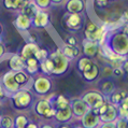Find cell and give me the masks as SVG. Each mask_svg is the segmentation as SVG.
Segmentation results:
<instances>
[{
  "instance_id": "1f68e13d",
  "label": "cell",
  "mask_w": 128,
  "mask_h": 128,
  "mask_svg": "<svg viewBox=\"0 0 128 128\" xmlns=\"http://www.w3.org/2000/svg\"><path fill=\"white\" fill-rule=\"evenodd\" d=\"M50 1L51 0H36L34 3L38 6L39 9H44L50 4Z\"/></svg>"
},
{
  "instance_id": "d6a6232c",
  "label": "cell",
  "mask_w": 128,
  "mask_h": 128,
  "mask_svg": "<svg viewBox=\"0 0 128 128\" xmlns=\"http://www.w3.org/2000/svg\"><path fill=\"white\" fill-rule=\"evenodd\" d=\"M10 97L9 94L6 92V90L3 88V86L1 85V83H0V101L3 100V99H6V98H8Z\"/></svg>"
},
{
  "instance_id": "b9f144b4",
  "label": "cell",
  "mask_w": 128,
  "mask_h": 128,
  "mask_svg": "<svg viewBox=\"0 0 128 128\" xmlns=\"http://www.w3.org/2000/svg\"><path fill=\"white\" fill-rule=\"evenodd\" d=\"M25 128H39V126L37 125V124H34V123H30L29 122V124L25 127Z\"/></svg>"
},
{
  "instance_id": "5bb4252c",
  "label": "cell",
  "mask_w": 128,
  "mask_h": 128,
  "mask_svg": "<svg viewBox=\"0 0 128 128\" xmlns=\"http://www.w3.org/2000/svg\"><path fill=\"white\" fill-rule=\"evenodd\" d=\"M39 46L36 43H32V42H29L27 43L25 46L23 48L22 52H20V57H22L23 60H27L28 58H31L34 57V54L38 52Z\"/></svg>"
},
{
  "instance_id": "277c9868",
  "label": "cell",
  "mask_w": 128,
  "mask_h": 128,
  "mask_svg": "<svg viewBox=\"0 0 128 128\" xmlns=\"http://www.w3.org/2000/svg\"><path fill=\"white\" fill-rule=\"evenodd\" d=\"M82 100L90 109H99L106 102L104 95L98 92H88L82 97Z\"/></svg>"
},
{
  "instance_id": "681fc988",
  "label": "cell",
  "mask_w": 128,
  "mask_h": 128,
  "mask_svg": "<svg viewBox=\"0 0 128 128\" xmlns=\"http://www.w3.org/2000/svg\"><path fill=\"white\" fill-rule=\"evenodd\" d=\"M53 1H54V2H60L62 0H53Z\"/></svg>"
},
{
  "instance_id": "f5cc1de1",
  "label": "cell",
  "mask_w": 128,
  "mask_h": 128,
  "mask_svg": "<svg viewBox=\"0 0 128 128\" xmlns=\"http://www.w3.org/2000/svg\"><path fill=\"white\" fill-rule=\"evenodd\" d=\"M127 79H128V76H127Z\"/></svg>"
},
{
  "instance_id": "4dcf8cb0",
  "label": "cell",
  "mask_w": 128,
  "mask_h": 128,
  "mask_svg": "<svg viewBox=\"0 0 128 128\" xmlns=\"http://www.w3.org/2000/svg\"><path fill=\"white\" fill-rule=\"evenodd\" d=\"M115 127L116 128H128V120L123 118H117L115 120Z\"/></svg>"
},
{
  "instance_id": "52a82bcc",
  "label": "cell",
  "mask_w": 128,
  "mask_h": 128,
  "mask_svg": "<svg viewBox=\"0 0 128 128\" xmlns=\"http://www.w3.org/2000/svg\"><path fill=\"white\" fill-rule=\"evenodd\" d=\"M112 51L117 55H125L128 53V38L124 34H117L114 38V43L112 45Z\"/></svg>"
},
{
  "instance_id": "f907efd6",
  "label": "cell",
  "mask_w": 128,
  "mask_h": 128,
  "mask_svg": "<svg viewBox=\"0 0 128 128\" xmlns=\"http://www.w3.org/2000/svg\"><path fill=\"white\" fill-rule=\"evenodd\" d=\"M0 43H2V38H1V36H0Z\"/></svg>"
},
{
  "instance_id": "7c38bea8",
  "label": "cell",
  "mask_w": 128,
  "mask_h": 128,
  "mask_svg": "<svg viewBox=\"0 0 128 128\" xmlns=\"http://www.w3.org/2000/svg\"><path fill=\"white\" fill-rule=\"evenodd\" d=\"M53 108L51 102H50L48 99H41V100H39L37 104L34 106V112L37 113L39 116L43 117L48 114V112L50 111Z\"/></svg>"
},
{
  "instance_id": "8992f818",
  "label": "cell",
  "mask_w": 128,
  "mask_h": 128,
  "mask_svg": "<svg viewBox=\"0 0 128 128\" xmlns=\"http://www.w3.org/2000/svg\"><path fill=\"white\" fill-rule=\"evenodd\" d=\"M70 108L72 110V114L74 117L81 120L86 113L90 111V108L82 100V98H76L70 101Z\"/></svg>"
},
{
  "instance_id": "3957f363",
  "label": "cell",
  "mask_w": 128,
  "mask_h": 128,
  "mask_svg": "<svg viewBox=\"0 0 128 128\" xmlns=\"http://www.w3.org/2000/svg\"><path fill=\"white\" fill-rule=\"evenodd\" d=\"M1 85L3 88L6 90V92L9 94V96H11L13 94H15L16 92H18L20 90V85L16 83L15 79H14V72L13 71H6L1 78Z\"/></svg>"
},
{
  "instance_id": "ffe728a7",
  "label": "cell",
  "mask_w": 128,
  "mask_h": 128,
  "mask_svg": "<svg viewBox=\"0 0 128 128\" xmlns=\"http://www.w3.org/2000/svg\"><path fill=\"white\" fill-rule=\"evenodd\" d=\"M126 96H127V94H126V92H124V90L113 92V93L110 95V104H112L117 106Z\"/></svg>"
},
{
  "instance_id": "9c48e42d",
  "label": "cell",
  "mask_w": 128,
  "mask_h": 128,
  "mask_svg": "<svg viewBox=\"0 0 128 128\" xmlns=\"http://www.w3.org/2000/svg\"><path fill=\"white\" fill-rule=\"evenodd\" d=\"M117 106L108 102V106L106 110L104 111V114H101L99 116L101 123H111V122H115L117 120Z\"/></svg>"
},
{
  "instance_id": "d4e9b609",
  "label": "cell",
  "mask_w": 128,
  "mask_h": 128,
  "mask_svg": "<svg viewBox=\"0 0 128 128\" xmlns=\"http://www.w3.org/2000/svg\"><path fill=\"white\" fill-rule=\"evenodd\" d=\"M67 25L71 28H74V29L79 28L80 25H81L80 15H78V14H71V15L68 17V20H67Z\"/></svg>"
},
{
  "instance_id": "d590c367",
  "label": "cell",
  "mask_w": 128,
  "mask_h": 128,
  "mask_svg": "<svg viewBox=\"0 0 128 128\" xmlns=\"http://www.w3.org/2000/svg\"><path fill=\"white\" fill-rule=\"evenodd\" d=\"M120 108H122L124 110H128V96H126L125 98L122 100V102L118 104Z\"/></svg>"
},
{
  "instance_id": "7bdbcfd3",
  "label": "cell",
  "mask_w": 128,
  "mask_h": 128,
  "mask_svg": "<svg viewBox=\"0 0 128 128\" xmlns=\"http://www.w3.org/2000/svg\"><path fill=\"white\" fill-rule=\"evenodd\" d=\"M122 22H128V10L124 13V15L122 17Z\"/></svg>"
},
{
  "instance_id": "8d00e7d4",
  "label": "cell",
  "mask_w": 128,
  "mask_h": 128,
  "mask_svg": "<svg viewBox=\"0 0 128 128\" xmlns=\"http://www.w3.org/2000/svg\"><path fill=\"white\" fill-rule=\"evenodd\" d=\"M97 26H96L95 24L93 23H88L87 24V27H86V31H88V32H93V31H95L96 29H97Z\"/></svg>"
},
{
  "instance_id": "7402d4cb",
  "label": "cell",
  "mask_w": 128,
  "mask_h": 128,
  "mask_svg": "<svg viewBox=\"0 0 128 128\" xmlns=\"http://www.w3.org/2000/svg\"><path fill=\"white\" fill-rule=\"evenodd\" d=\"M93 62H92L90 58L88 57H83V58H80L79 62H78V67H79V70L83 72H86L87 70L90 69V67L93 66Z\"/></svg>"
},
{
  "instance_id": "7a4b0ae2",
  "label": "cell",
  "mask_w": 128,
  "mask_h": 128,
  "mask_svg": "<svg viewBox=\"0 0 128 128\" xmlns=\"http://www.w3.org/2000/svg\"><path fill=\"white\" fill-rule=\"evenodd\" d=\"M48 58L52 60L54 69H53V73L55 76H60L64 72H66L67 68L69 66V59H67L65 56L62 55V50H57L56 52L52 53L51 55H48Z\"/></svg>"
},
{
  "instance_id": "ee69618b",
  "label": "cell",
  "mask_w": 128,
  "mask_h": 128,
  "mask_svg": "<svg viewBox=\"0 0 128 128\" xmlns=\"http://www.w3.org/2000/svg\"><path fill=\"white\" fill-rule=\"evenodd\" d=\"M39 128H55V127L53 125H51V124H42Z\"/></svg>"
},
{
  "instance_id": "44dd1931",
  "label": "cell",
  "mask_w": 128,
  "mask_h": 128,
  "mask_svg": "<svg viewBox=\"0 0 128 128\" xmlns=\"http://www.w3.org/2000/svg\"><path fill=\"white\" fill-rule=\"evenodd\" d=\"M99 74V69H98V66L96 64H93V66L90 67V70H87L86 72H83V76L85 80L87 81H94L97 79Z\"/></svg>"
},
{
  "instance_id": "f1b7e54d",
  "label": "cell",
  "mask_w": 128,
  "mask_h": 128,
  "mask_svg": "<svg viewBox=\"0 0 128 128\" xmlns=\"http://www.w3.org/2000/svg\"><path fill=\"white\" fill-rule=\"evenodd\" d=\"M117 118H123L128 120V110H124L120 106H117Z\"/></svg>"
},
{
  "instance_id": "f35d334b",
  "label": "cell",
  "mask_w": 128,
  "mask_h": 128,
  "mask_svg": "<svg viewBox=\"0 0 128 128\" xmlns=\"http://www.w3.org/2000/svg\"><path fill=\"white\" fill-rule=\"evenodd\" d=\"M67 45H70V46H76V38H73V37H70L68 38V40H67Z\"/></svg>"
},
{
  "instance_id": "cb8c5ba5",
  "label": "cell",
  "mask_w": 128,
  "mask_h": 128,
  "mask_svg": "<svg viewBox=\"0 0 128 128\" xmlns=\"http://www.w3.org/2000/svg\"><path fill=\"white\" fill-rule=\"evenodd\" d=\"M28 124H29V120H28L27 116L23 114L17 115L14 118V128H25Z\"/></svg>"
},
{
  "instance_id": "4fadbf2b",
  "label": "cell",
  "mask_w": 128,
  "mask_h": 128,
  "mask_svg": "<svg viewBox=\"0 0 128 128\" xmlns=\"http://www.w3.org/2000/svg\"><path fill=\"white\" fill-rule=\"evenodd\" d=\"M9 67H10V70H11V71H13V72H16V71L25 70V67H26V65H25V60H23L20 55L14 54L9 59Z\"/></svg>"
},
{
  "instance_id": "c3c4849f",
  "label": "cell",
  "mask_w": 128,
  "mask_h": 128,
  "mask_svg": "<svg viewBox=\"0 0 128 128\" xmlns=\"http://www.w3.org/2000/svg\"><path fill=\"white\" fill-rule=\"evenodd\" d=\"M1 32H2V26H1V24H0V36H1Z\"/></svg>"
},
{
  "instance_id": "f6af8a7d",
  "label": "cell",
  "mask_w": 128,
  "mask_h": 128,
  "mask_svg": "<svg viewBox=\"0 0 128 128\" xmlns=\"http://www.w3.org/2000/svg\"><path fill=\"white\" fill-rule=\"evenodd\" d=\"M3 54H4V48H3L2 43H0V58L3 56Z\"/></svg>"
},
{
  "instance_id": "ba28073f",
  "label": "cell",
  "mask_w": 128,
  "mask_h": 128,
  "mask_svg": "<svg viewBox=\"0 0 128 128\" xmlns=\"http://www.w3.org/2000/svg\"><path fill=\"white\" fill-rule=\"evenodd\" d=\"M82 127L83 128H98V126L100 125V118L98 115H95L93 112L88 111L86 114L81 118Z\"/></svg>"
},
{
  "instance_id": "6da1fadb",
  "label": "cell",
  "mask_w": 128,
  "mask_h": 128,
  "mask_svg": "<svg viewBox=\"0 0 128 128\" xmlns=\"http://www.w3.org/2000/svg\"><path fill=\"white\" fill-rule=\"evenodd\" d=\"M12 99V104L14 108L17 110H24L27 109L31 104H32V95L29 92V90H20L15 94L10 96Z\"/></svg>"
},
{
  "instance_id": "e0dca14e",
  "label": "cell",
  "mask_w": 128,
  "mask_h": 128,
  "mask_svg": "<svg viewBox=\"0 0 128 128\" xmlns=\"http://www.w3.org/2000/svg\"><path fill=\"white\" fill-rule=\"evenodd\" d=\"M84 45V54L87 56V57H93L97 54L98 51V43L97 42H92V41H87L85 40V42L83 43Z\"/></svg>"
},
{
  "instance_id": "5b68a950",
  "label": "cell",
  "mask_w": 128,
  "mask_h": 128,
  "mask_svg": "<svg viewBox=\"0 0 128 128\" xmlns=\"http://www.w3.org/2000/svg\"><path fill=\"white\" fill-rule=\"evenodd\" d=\"M32 88L36 94L38 95H46L52 88V82L48 78L41 76H38L34 82H32Z\"/></svg>"
},
{
  "instance_id": "2e32d148",
  "label": "cell",
  "mask_w": 128,
  "mask_h": 128,
  "mask_svg": "<svg viewBox=\"0 0 128 128\" xmlns=\"http://www.w3.org/2000/svg\"><path fill=\"white\" fill-rule=\"evenodd\" d=\"M31 18H29L28 16L24 15V14L20 13L18 16L16 17L15 22H14V24H15V26L18 28V29L20 30H27L28 28H29L31 26Z\"/></svg>"
},
{
  "instance_id": "30bf717a",
  "label": "cell",
  "mask_w": 128,
  "mask_h": 128,
  "mask_svg": "<svg viewBox=\"0 0 128 128\" xmlns=\"http://www.w3.org/2000/svg\"><path fill=\"white\" fill-rule=\"evenodd\" d=\"M72 110H71L70 106H66V108L64 109H59V110H56V113H55V116L54 118L57 123H68L69 120L72 118Z\"/></svg>"
},
{
  "instance_id": "f546056e",
  "label": "cell",
  "mask_w": 128,
  "mask_h": 128,
  "mask_svg": "<svg viewBox=\"0 0 128 128\" xmlns=\"http://www.w3.org/2000/svg\"><path fill=\"white\" fill-rule=\"evenodd\" d=\"M39 62L37 59H36L34 57H31V58H28L27 60H25V65H26V67H39ZM25 67V68H26Z\"/></svg>"
},
{
  "instance_id": "60d3db41",
  "label": "cell",
  "mask_w": 128,
  "mask_h": 128,
  "mask_svg": "<svg viewBox=\"0 0 128 128\" xmlns=\"http://www.w3.org/2000/svg\"><path fill=\"white\" fill-rule=\"evenodd\" d=\"M97 3L100 6H104L106 3H108V0H97Z\"/></svg>"
},
{
  "instance_id": "d6986e66",
  "label": "cell",
  "mask_w": 128,
  "mask_h": 128,
  "mask_svg": "<svg viewBox=\"0 0 128 128\" xmlns=\"http://www.w3.org/2000/svg\"><path fill=\"white\" fill-rule=\"evenodd\" d=\"M62 55L65 56L67 59L74 58L79 55V48H76V46H70V45H65L62 50Z\"/></svg>"
},
{
  "instance_id": "83f0119b",
  "label": "cell",
  "mask_w": 128,
  "mask_h": 128,
  "mask_svg": "<svg viewBox=\"0 0 128 128\" xmlns=\"http://www.w3.org/2000/svg\"><path fill=\"white\" fill-rule=\"evenodd\" d=\"M34 57L37 59L39 62H44V60L48 57V52L46 51V50H40V48H39L38 52L34 54Z\"/></svg>"
},
{
  "instance_id": "603a6c76",
  "label": "cell",
  "mask_w": 128,
  "mask_h": 128,
  "mask_svg": "<svg viewBox=\"0 0 128 128\" xmlns=\"http://www.w3.org/2000/svg\"><path fill=\"white\" fill-rule=\"evenodd\" d=\"M0 128H14V118L10 115H0Z\"/></svg>"
},
{
  "instance_id": "7dc6e473",
  "label": "cell",
  "mask_w": 128,
  "mask_h": 128,
  "mask_svg": "<svg viewBox=\"0 0 128 128\" xmlns=\"http://www.w3.org/2000/svg\"><path fill=\"white\" fill-rule=\"evenodd\" d=\"M59 128H71V127H70V126H68V125H62Z\"/></svg>"
},
{
  "instance_id": "484cf974",
  "label": "cell",
  "mask_w": 128,
  "mask_h": 128,
  "mask_svg": "<svg viewBox=\"0 0 128 128\" xmlns=\"http://www.w3.org/2000/svg\"><path fill=\"white\" fill-rule=\"evenodd\" d=\"M100 90L104 93V95H111L114 92V85L110 81H104L100 85Z\"/></svg>"
},
{
  "instance_id": "e575fe53",
  "label": "cell",
  "mask_w": 128,
  "mask_h": 128,
  "mask_svg": "<svg viewBox=\"0 0 128 128\" xmlns=\"http://www.w3.org/2000/svg\"><path fill=\"white\" fill-rule=\"evenodd\" d=\"M102 73H104V76H113V69L111 67H104V70H102Z\"/></svg>"
},
{
  "instance_id": "74e56055",
  "label": "cell",
  "mask_w": 128,
  "mask_h": 128,
  "mask_svg": "<svg viewBox=\"0 0 128 128\" xmlns=\"http://www.w3.org/2000/svg\"><path fill=\"white\" fill-rule=\"evenodd\" d=\"M113 74L115 76H122L124 74V70L122 68H114L113 69Z\"/></svg>"
},
{
  "instance_id": "816d5d0a",
  "label": "cell",
  "mask_w": 128,
  "mask_h": 128,
  "mask_svg": "<svg viewBox=\"0 0 128 128\" xmlns=\"http://www.w3.org/2000/svg\"><path fill=\"white\" fill-rule=\"evenodd\" d=\"M73 128H83L82 126H76V127H73Z\"/></svg>"
},
{
  "instance_id": "ac0fdd59",
  "label": "cell",
  "mask_w": 128,
  "mask_h": 128,
  "mask_svg": "<svg viewBox=\"0 0 128 128\" xmlns=\"http://www.w3.org/2000/svg\"><path fill=\"white\" fill-rule=\"evenodd\" d=\"M3 2H4V6L6 9L20 10L22 11L23 8L28 2V0H3Z\"/></svg>"
},
{
  "instance_id": "bcb514c9",
  "label": "cell",
  "mask_w": 128,
  "mask_h": 128,
  "mask_svg": "<svg viewBox=\"0 0 128 128\" xmlns=\"http://www.w3.org/2000/svg\"><path fill=\"white\" fill-rule=\"evenodd\" d=\"M124 31H125V32L128 34V25H126V26H125V28H124Z\"/></svg>"
},
{
  "instance_id": "9a60e30c",
  "label": "cell",
  "mask_w": 128,
  "mask_h": 128,
  "mask_svg": "<svg viewBox=\"0 0 128 128\" xmlns=\"http://www.w3.org/2000/svg\"><path fill=\"white\" fill-rule=\"evenodd\" d=\"M31 20H32V23L34 24V26L44 27V26H46L48 23V15L45 12L39 10V11L36 13V15L32 17Z\"/></svg>"
},
{
  "instance_id": "8fae6325",
  "label": "cell",
  "mask_w": 128,
  "mask_h": 128,
  "mask_svg": "<svg viewBox=\"0 0 128 128\" xmlns=\"http://www.w3.org/2000/svg\"><path fill=\"white\" fill-rule=\"evenodd\" d=\"M14 79H15L16 83L20 85V90H24V88L27 90L28 84L31 81V76H29L25 70L16 71V72H14Z\"/></svg>"
},
{
  "instance_id": "ab89813d",
  "label": "cell",
  "mask_w": 128,
  "mask_h": 128,
  "mask_svg": "<svg viewBox=\"0 0 128 128\" xmlns=\"http://www.w3.org/2000/svg\"><path fill=\"white\" fill-rule=\"evenodd\" d=\"M122 69L125 71V72H127L128 73V55L125 57V62H124V64H123V66H122Z\"/></svg>"
},
{
  "instance_id": "4316f807",
  "label": "cell",
  "mask_w": 128,
  "mask_h": 128,
  "mask_svg": "<svg viewBox=\"0 0 128 128\" xmlns=\"http://www.w3.org/2000/svg\"><path fill=\"white\" fill-rule=\"evenodd\" d=\"M68 10L71 12H78L82 10V1L80 0H70L68 3Z\"/></svg>"
},
{
  "instance_id": "836d02e7",
  "label": "cell",
  "mask_w": 128,
  "mask_h": 128,
  "mask_svg": "<svg viewBox=\"0 0 128 128\" xmlns=\"http://www.w3.org/2000/svg\"><path fill=\"white\" fill-rule=\"evenodd\" d=\"M98 128H116V127H115V122H111V123H100V125L98 126Z\"/></svg>"
}]
</instances>
